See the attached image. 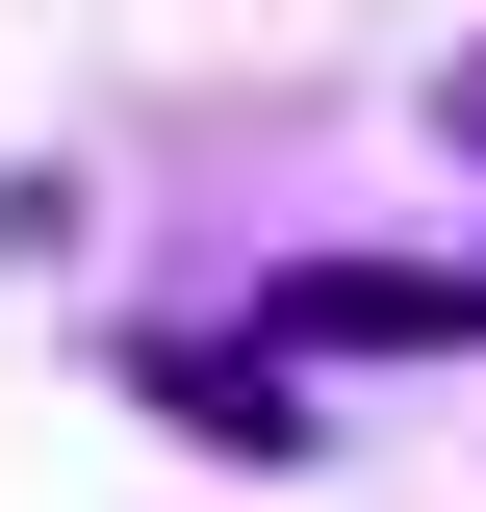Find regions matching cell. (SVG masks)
<instances>
[{"label":"cell","instance_id":"1","mask_svg":"<svg viewBox=\"0 0 486 512\" xmlns=\"http://www.w3.org/2000/svg\"><path fill=\"white\" fill-rule=\"evenodd\" d=\"M256 333H282V359H461L486 282H435V256H282V282H256Z\"/></svg>","mask_w":486,"mask_h":512},{"label":"cell","instance_id":"2","mask_svg":"<svg viewBox=\"0 0 486 512\" xmlns=\"http://www.w3.org/2000/svg\"><path fill=\"white\" fill-rule=\"evenodd\" d=\"M154 410H180L205 461H307V436H333V410H307V359H282V333H154Z\"/></svg>","mask_w":486,"mask_h":512},{"label":"cell","instance_id":"3","mask_svg":"<svg viewBox=\"0 0 486 512\" xmlns=\"http://www.w3.org/2000/svg\"><path fill=\"white\" fill-rule=\"evenodd\" d=\"M26 256H77V180H52V154H0V282H26Z\"/></svg>","mask_w":486,"mask_h":512},{"label":"cell","instance_id":"4","mask_svg":"<svg viewBox=\"0 0 486 512\" xmlns=\"http://www.w3.org/2000/svg\"><path fill=\"white\" fill-rule=\"evenodd\" d=\"M435 128H461V154H486V52H461V77H435Z\"/></svg>","mask_w":486,"mask_h":512}]
</instances>
